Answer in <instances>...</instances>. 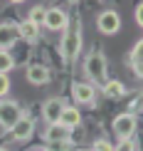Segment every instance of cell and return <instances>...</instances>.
Segmentation results:
<instances>
[{"label": "cell", "instance_id": "obj_6", "mask_svg": "<svg viewBox=\"0 0 143 151\" xmlns=\"http://www.w3.org/2000/svg\"><path fill=\"white\" fill-rule=\"evenodd\" d=\"M96 27H99V32H104V35H116V32L121 30V17H119V12L104 10L101 15L96 17Z\"/></svg>", "mask_w": 143, "mask_h": 151}, {"label": "cell", "instance_id": "obj_5", "mask_svg": "<svg viewBox=\"0 0 143 151\" xmlns=\"http://www.w3.org/2000/svg\"><path fill=\"white\" fill-rule=\"evenodd\" d=\"M136 116H133V111H126V114H119L114 119V134L119 136V139H131L133 136V131H136Z\"/></svg>", "mask_w": 143, "mask_h": 151}, {"label": "cell", "instance_id": "obj_13", "mask_svg": "<svg viewBox=\"0 0 143 151\" xmlns=\"http://www.w3.org/2000/svg\"><path fill=\"white\" fill-rule=\"evenodd\" d=\"M131 70H133L136 77L143 79V37L136 42L133 50H131Z\"/></svg>", "mask_w": 143, "mask_h": 151}, {"label": "cell", "instance_id": "obj_20", "mask_svg": "<svg viewBox=\"0 0 143 151\" xmlns=\"http://www.w3.org/2000/svg\"><path fill=\"white\" fill-rule=\"evenodd\" d=\"M8 92H10V79L5 72H0V97H5Z\"/></svg>", "mask_w": 143, "mask_h": 151}, {"label": "cell", "instance_id": "obj_1", "mask_svg": "<svg viewBox=\"0 0 143 151\" xmlns=\"http://www.w3.org/2000/svg\"><path fill=\"white\" fill-rule=\"evenodd\" d=\"M79 50H82V22H72L67 25L64 30V37H62V55H64V60H74L79 55Z\"/></svg>", "mask_w": 143, "mask_h": 151}, {"label": "cell", "instance_id": "obj_23", "mask_svg": "<svg viewBox=\"0 0 143 151\" xmlns=\"http://www.w3.org/2000/svg\"><path fill=\"white\" fill-rule=\"evenodd\" d=\"M136 22H138L141 27H143V3L138 5V8H136Z\"/></svg>", "mask_w": 143, "mask_h": 151}, {"label": "cell", "instance_id": "obj_22", "mask_svg": "<svg viewBox=\"0 0 143 151\" xmlns=\"http://www.w3.org/2000/svg\"><path fill=\"white\" fill-rule=\"evenodd\" d=\"M131 109H133V111H143V94H138V97L133 99V104H131Z\"/></svg>", "mask_w": 143, "mask_h": 151}, {"label": "cell", "instance_id": "obj_25", "mask_svg": "<svg viewBox=\"0 0 143 151\" xmlns=\"http://www.w3.org/2000/svg\"><path fill=\"white\" fill-rule=\"evenodd\" d=\"M0 151H8V149H3V146H0Z\"/></svg>", "mask_w": 143, "mask_h": 151}, {"label": "cell", "instance_id": "obj_16", "mask_svg": "<svg viewBox=\"0 0 143 151\" xmlns=\"http://www.w3.org/2000/svg\"><path fill=\"white\" fill-rule=\"evenodd\" d=\"M104 94H106V97H111V99H119V97H123V94H126V84H123V82H119V79H109L106 84H104Z\"/></svg>", "mask_w": 143, "mask_h": 151}, {"label": "cell", "instance_id": "obj_18", "mask_svg": "<svg viewBox=\"0 0 143 151\" xmlns=\"http://www.w3.org/2000/svg\"><path fill=\"white\" fill-rule=\"evenodd\" d=\"M45 8H40V5H37V8H32V10H30V17H27V20H32V22H37V25H42V22H45Z\"/></svg>", "mask_w": 143, "mask_h": 151}, {"label": "cell", "instance_id": "obj_17", "mask_svg": "<svg viewBox=\"0 0 143 151\" xmlns=\"http://www.w3.org/2000/svg\"><path fill=\"white\" fill-rule=\"evenodd\" d=\"M12 67H15V60H12V55L8 52V50H0V72L8 74Z\"/></svg>", "mask_w": 143, "mask_h": 151}, {"label": "cell", "instance_id": "obj_11", "mask_svg": "<svg viewBox=\"0 0 143 151\" xmlns=\"http://www.w3.org/2000/svg\"><path fill=\"white\" fill-rule=\"evenodd\" d=\"M10 131H12V139H15V141H27L30 136H32V131H35V122H32L30 116H25V114H22V116H20V122H17Z\"/></svg>", "mask_w": 143, "mask_h": 151}, {"label": "cell", "instance_id": "obj_19", "mask_svg": "<svg viewBox=\"0 0 143 151\" xmlns=\"http://www.w3.org/2000/svg\"><path fill=\"white\" fill-rule=\"evenodd\" d=\"M114 151H136L133 139H119V146H114Z\"/></svg>", "mask_w": 143, "mask_h": 151}, {"label": "cell", "instance_id": "obj_24", "mask_svg": "<svg viewBox=\"0 0 143 151\" xmlns=\"http://www.w3.org/2000/svg\"><path fill=\"white\" fill-rule=\"evenodd\" d=\"M10 3H25V0H10Z\"/></svg>", "mask_w": 143, "mask_h": 151}, {"label": "cell", "instance_id": "obj_21", "mask_svg": "<svg viewBox=\"0 0 143 151\" xmlns=\"http://www.w3.org/2000/svg\"><path fill=\"white\" fill-rule=\"evenodd\" d=\"M94 151H114V146H111L106 139H96L94 141Z\"/></svg>", "mask_w": 143, "mask_h": 151}, {"label": "cell", "instance_id": "obj_2", "mask_svg": "<svg viewBox=\"0 0 143 151\" xmlns=\"http://www.w3.org/2000/svg\"><path fill=\"white\" fill-rule=\"evenodd\" d=\"M84 72H86V77L91 82H104L106 79V57H104L99 50L91 52L89 57H86V62H84Z\"/></svg>", "mask_w": 143, "mask_h": 151}, {"label": "cell", "instance_id": "obj_15", "mask_svg": "<svg viewBox=\"0 0 143 151\" xmlns=\"http://www.w3.org/2000/svg\"><path fill=\"white\" fill-rule=\"evenodd\" d=\"M20 37L25 42H37V37H40V25L32 22V20L20 22Z\"/></svg>", "mask_w": 143, "mask_h": 151}, {"label": "cell", "instance_id": "obj_26", "mask_svg": "<svg viewBox=\"0 0 143 151\" xmlns=\"http://www.w3.org/2000/svg\"><path fill=\"white\" fill-rule=\"evenodd\" d=\"M35 151H40V149H35Z\"/></svg>", "mask_w": 143, "mask_h": 151}, {"label": "cell", "instance_id": "obj_3", "mask_svg": "<svg viewBox=\"0 0 143 151\" xmlns=\"http://www.w3.org/2000/svg\"><path fill=\"white\" fill-rule=\"evenodd\" d=\"M20 116H22V109H20L17 102H12V99H3V102H0V127L3 129L10 131L17 122H20Z\"/></svg>", "mask_w": 143, "mask_h": 151}, {"label": "cell", "instance_id": "obj_12", "mask_svg": "<svg viewBox=\"0 0 143 151\" xmlns=\"http://www.w3.org/2000/svg\"><path fill=\"white\" fill-rule=\"evenodd\" d=\"M27 82H30V84H37V87L47 84V82H49V70L45 65H30L27 67Z\"/></svg>", "mask_w": 143, "mask_h": 151}, {"label": "cell", "instance_id": "obj_4", "mask_svg": "<svg viewBox=\"0 0 143 151\" xmlns=\"http://www.w3.org/2000/svg\"><path fill=\"white\" fill-rule=\"evenodd\" d=\"M45 25L47 30H52V32H64L67 30V25H69V15H67L64 10H59V8H49L45 12Z\"/></svg>", "mask_w": 143, "mask_h": 151}, {"label": "cell", "instance_id": "obj_9", "mask_svg": "<svg viewBox=\"0 0 143 151\" xmlns=\"http://www.w3.org/2000/svg\"><path fill=\"white\" fill-rule=\"evenodd\" d=\"M45 139L49 141V144H67L72 139V129H67L64 124H49L47 127V131H45Z\"/></svg>", "mask_w": 143, "mask_h": 151}, {"label": "cell", "instance_id": "obj_7", "mask_svg": "<svg viewBox=\"0 0 143 151\" xmlns=\"http://www.w3.org/2000/svg\"><path fill=\"white\" fill-rule=\"evenodd\" d=\"M94 94H96V89L89 82H74L72 84V97L77 104H91L94 102Z\"/></svg>", "mask_w": 143, "mask_h": 151}, {"label": "cell", "instance_id": "obj_27", "mask_svg": "<svg viewBox=\"0 0 143 151\" xmlns=\"http://www.w3.org/2000/svg\"><path fill=\"white\" fill-rule=\"evenodd\" d=\"M91 151H94V149H91Z\"/></svg>", "mask_w": 143, "mask_h": 151}, {"label": "cell", "instance_id": "obj_10", "mask_svg": "<svg viewBox=\"0 0 143 151\" xmlns=\"http://www.w3.org/2000/svg\"><path fill=\"white\" fill-rule=\"evenodd\" d=\"M17 40H20V25H12V22L0 25V50L12 47Z\"/></svg>", "mask_w": 143, "mask_h": 151}, {"label": "cell", "instance_id": "obj_8", "mask_svg": "<svg viewBox=\"0 0 143 151\" xmlns=\"http://www.w3.org/2000/svg\"><path fill=\"white\" fill-rule=\"evenodd\" d=\"M62 109H64V102H62L59 97L47 99L45 106H42V116H45V122L47 124H57L59 116H62Z\"/></svg>", "mask_w": 143, "mask_h": 151}, {"label": "cell", "instance_id": "obj_14", "mask_svg": "<svg viewBox=\"0 0 143 151\" xmlns=\"http://www.w3.org/2000/svg\"><path fill=\"white\" fill-rule=\"evenodd\" d=\"M79 122H82V114H79V109H77V106H67V104H64V109H62V116H59V124H64L67 129H74V127H79Z\"/></svg>", "mask_w": 143, "mask_h": 151}]
</instances>
